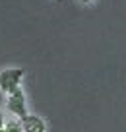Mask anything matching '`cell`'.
I'll return each instance as SVG.
<instances>
[{
  "instance_id": "1",
  "label": "cell",
  "mask_w": 126,
  "mask_h": 132,
  "mask_svg": "<svg viewBox=\"0 0 126 132\" xmlns=\"http://www.w3.org/2000/svg\"><path fill=\"white\" fill-rule=\"evenodd\" d=\"M23 78V70L21 68H8V70L0 72V89L6 95L12 93L14 89L20 87V82Z\"/></svg>"
},
{
  "instance_id": "2",
  "label": "cell",
  "mask_w": 126,
  "mask_h": 132,
  "mask_svg": "<svg viewBox=\"0 0 126 132\" xmlns=\"http://www.w3.org/2000/svg\"><path fill=\"white\" fill-rule=\"evenodd\" d=\"M6 105H8V111L12 113V115L18 117V120H21L23 117H27V105H25V95L23 91L18 87V89H14L12 93H8V101H6Z\"/></svg>"
},
{
  "instance_id": "3",
  "label": "cell",
  "mask_w": 126,
  "mask_h": 132,
  "mask_svg": "<svg viewBox=\"0 0 126 132\" xmlns=\"http://www.w3.org/2000/svg\"><path fill=\"white\" fill-rule=\"evenodd\" d=\"M20 122H21L23 132H47V124L37 115H27V117H23Z\"/></svg>"
},
{
  "instance_id": "4",
  "label": "cell",
  "mask_w": 126,
  "mask_h": 132,
  "mask_svg": "<svg viewBox=\"0 0 126 132\" xmlns=\"http://www.w3.org/2000/svg\"><path fill=\"white\" fill-rule=\"evenodd\" d=\"M4 130L6 132H23V128H21V122L18 119H10V120H6L4 122Z\"/></svg>"
},
{
  "instance_id": "5",
  "label": "cell",
  "mask_w": 126,
  "mask_h": 132,
  "mask_svg": "<svg viewBox=\"0 0 126 132\" xmlns=\"http://www.w3.org/2000/svg\"><path fill=\"white\" fill-rule=\"evenodd\" d=\"M4 122H6V119H4V113H2V109H0V128H4Z\"/></svg>"
},
{
  "instance_id": "6",
  "label": "cell",
  "mask_w": 126,
  "mask_h": 132,
  "mask_svg": "<svg viewBox=\"0 0 126 132\" xmlns=\"http://www.w3.org/2000/svg\"><path fill=\"white\" fill-rule=\"evenodd\" d=\"M81 2H83V4H89V2H93V0H81Z\"/></svg>"
},
{
  "instance_id": "7",
  "label": "cell",
  "mask_w": 126,
  "mask_h": 132,
  "mask_svg": "<svg viewBox=\"0 0 126 132\" xmlns=\"http://www.w3.org/2000/svg\"><path fill=\"white\" fill-rule=\"evenodd\" d=\"M0 132H6V130H4V128H0Z\"/></svg>"
}]
</instances>
